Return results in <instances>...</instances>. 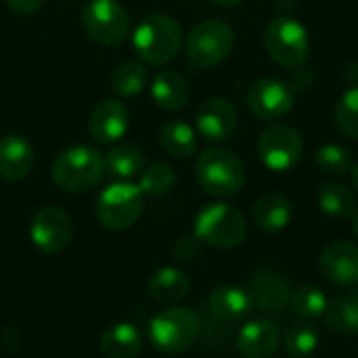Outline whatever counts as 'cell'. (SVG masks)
<instances>
[{
    "label": "cell",
    "instance_id": "obj_36",
    "mask_svg": "<svg viewBox=\"0 0 358 358\" xmlns=\"http://www.w3.org/2000/svg\"><path fill=\"white\" fill-rule=\"evenodd\" d=\"M212 2L218 4V6H237V4H241L245 0H212Z\"/></svg>",
    "mask_w": 358,
    "mask_h": 358
},
{
    "label": "cell",
    "instance_id": "obj_12",
    "mask_svg": "<svg viewBox=\"0 0 358 358\" xmlns=\"http://www.w3.org/2000/svg\"><path fill=\"white\" fill-rule=\"evenodd\" d=\"M73 227L69 214L59 206L40 208L29 224L31 243L44 254H59L71 243Z\"/></svg>",
    "mask_w": 358,
    "mask_h": 358
},
{
    "label": "cell",
    "instance_id": "obj_29",
    "mask_svg": "<svg viewBox=\"0 0 358 358\" xmlns=\"http://www.w3.org/2000/svg\"><path fill=\"white\" fill-rule=\"evenodd\" d=\"M327 296L321 287L317 285H302L296 292H292L289 298V306L294 310V315H298L300 319H317L323 317L327 310Z\"/></svg>",
    "mask_w": 358,
    "mask_h": 358
},
{
    "label": "cell",
    "instance_id": "obj_17",
    "mask_svg": "<svg viewBox=\"0 0 358 358\" xmlns=\"http://www.w3.org/2000/svg\"><path fill=\"white\" fill-rule=\"evenodd\" d=\"M281 344V334L275 321L256 319L237 334V348L245 358H271Z\"/></svg>",
    "mask_w": 358,
    "mask_h": 358
},
{
    "label": "cell",
    "instance_id": "obj_33",
    "mask_svg": "<svg viewBox=\"0 0 358 358\" xmlns=\"http://www.w3.org/2000/svg\"><path fill=\"white\" fill-rule=\"evenodd\" d=\"M336 124L344 136L358 138V86L348 88L340 96L336 107Z\"/></svg>",
    "mask_w": 358,
    "mask_h": 358
},
{
    "label": "cell",
    "instance_id": "obj_28",
    "mask_svg": "<svg viewBox=\"0 0 358 358\" xmlns=\"http://www.w3.org/2000/svg\"><path fill=\"white\" fill-rule=\"evenodd\" d=\"M149 80L147 69L136 63V61H124L122 65H117L111 73V88L120 94V96H136L145 90Z\"/></svg>",
    "mask_w": 358,
    "mask_h": 358
},
{
    "label": "cell",
    "instance_id": "obj_8",
    "mask_svg": "<svg viewBox=\"0 0 358 358\" xmlns=\"http://www.w3.org/2000/svg\"><path fill=\"white\" fill-rule=\"evenodd\" d=\"M84 34L101 44H122L130 34V15L120 0H88L80 13Z\"/></svg>",
    "mask_w": 358,
    "mask_h": 358
},
{
    "label": "cell",
    "instance_id": "obj_19",
    "mask_svg": "<svg viewBox=\"0 0 358 358\" xmlns=\"http://www.w3.org/2000/svg\"><path fill=\"white\" fill-rule=\"evenodd\" d=\"M210 310L222 323H237L254 310L252 292L241 285H220L210 296Z\"/></svg>",
    "mask_w": 358,
    "mask_h": 358
},
{
    "label": "cell",
    "instance_id": "obj_21",
    "mask_svg": "<svg viewBox=\"0 0 358 358\" xmlns=\"http://www.w3.org/2000/svg\"><path fill=\"white\" fill-rule=\"evenodd\" d=\"M147 292L157 304L170 306V304H176L187 298V294L191 292V279L180 268L164 266L151 275V279L147 283Z\"/></svg>",
    "mask_w": 358,
    "mask_h": 358
},
{
    "label": "cell",
    "instance_id": "obj_5",
    "mask_svg": "<svg viewBox=\"0 0 358 358\" xmlns=\"http://www.w3.org/2000/svg\"><path fill=\"white\" fill-rule=\"evenodd\" d=\"M235 48V31L229 23L220 19H206L197 23L187 40L185 52L191 65L199 69H210L229 59Z\"/></svg>",
    "mask_w": 358,
    "mask_h": 358
},
{
    "label": "cell",
    "instance_id": "obj_25",
    "mask_svg": "<svg viewBox=\"0 0 358 358\" xmlns=\"http://www.w3.org/2000/svg\"><path fill=\"white\" fill-rule=\"evenodd\" d=\"M159 145L172 157H191L197 151V134L187 122L172 120L162 126Z\"/></svg>",
    "mask_w": 358,
    "mask_h": 358
},
{
    "label": "cell",
    "instance_id": "obj_13",
    "mask_svg": "<svg viewBox=\"0 0 358 358\" xmlns=\"http://www.w3.org/2000/svg\"><path fill=\"white\" fill-rule=\"evenodd\" d=\"M237 124H239V113L235 105L222 96H212L203 101L195 115L197 132L214 143L231 138L233 132L237 130Z\"/></svg>",
    "mask_w": 358,
    "mask_h": 358
},
{
    "label": "cell",
    "instance_id": "obj_7",
    "mask_svg": "<svg viewBox=\"0 0 358 358\" xmlns=\"http://www.w3.org/2000/svg\"><path fill=\"white\" fill-rule=\"evenodd\" d=\"M268 57L281 67H302L310 55V38L306 27L292 15L275 17L264 31Z\"/></svg>",
    "mask_w": 358,
    "mask_h": 358
},
{
    "label": "cell",
    "instance_id": "obj_39",
    "mask_svg": "<svg viewBox=\"0 0 358 358\" xmlns=\"http://www.w3.org/2000/svg\"><path fill=\"white\" fill-rule=\"evenodd\" d=\"M69 2H80V0H69Z\"/></svg>",
    "mask_w": 358,
    "mask_h": 358
},
{
    "label": "cell",
    "instance_id": "obj_15",
    "mask_svg": "<svg viewBox=\"0 0 358 358\" xmlns=\"http://www.w3.org/2000/svg\"><path fill=\"white\" fill-rule=\"evenodd\" d=\"M323 277L340 287L358 285V245L350 241H334L321 252L319 260Z\"/></svg>",
    "mask_w": 358,
    "mask_h": 358
},
{
    "label": "cell",
    "instance_id": "obj_31",
    "mask_svg": "<svg viewBox=\"0 0 358 358\" xmlns=\"http://www.w3.org/2000/svg\"><path fill=\"white\" fill-rule=\"evenodd\" d=\"M315 162H317V166H319L321 172L331 174V176H342V174L350 172L352 166H355V159H352L350 149H346L344 145H338V143L323 145L317 151Z\"/></svg>",
    "mask_w": 358,
    "mask_h": 358
},
{
    "label": "cell",
    "instance_id": "obj_6",
    "mask_svg": "<svg viewBox=\"0 0 358 358\" xmlns=\"http://www.w3.org/2000/svg\"><path fill=\"white\" fill-rule=\"evenodd\" d=\"M248 235L245 216L229 203H210L195 218V237L210 248L229 250L243 243Z\"/></svg>",
    "mask_w": 358,
    "mask_h": 358
},
{
    "label": "cell",
    "instance_id": "obj_1",
    "mask_svg": "<svg viewBox=\"0 0 358 358\" xmlns=\"http://www.w3.org/2000/svg\"><path fill=\"white\" fill-rule=\"evenodd\" d=\"M195 178L210 197L229 199L243 189L245 168L231 149L212 147L197 157Z\"/></svg>",
    "mask_w": 358,
    "mask_h": 358
},
{
    "label": "cell",
    "instance_id": "obj_10",
    "mask_svg": "<svg viewBox=\"0 0 358 358\" xmlns=\"http://www.w3.org/2000/svg\"><path fill=\"white\" fill-rule=\"evenodd\" d=\"M304 153V141L294 126L273 124L258 138V155L273 172H287L296 168Z\"/></svg>",
    "mask_w": 358,
    "mask_h": 358
},
{
    "label": "cell",
    "instance_id": "obj_35",
    "mask_svg": "<svg viewBox=\"0 0 358 358\" xmlns=\"http://www.w3.org/2000/svg\"><path fill=\"white\" fill-rule=\"evenodd\" d=\"M4 2L17 15H31L44 4V0H4Z\"/></svg>",
    "mask_w": 358,
    "mask_h": 358
},
{
    "label": "cell",
    "instance_id": "obj_34",
    "mask_svg": "<svg viewBox=\"0 0 358 358\" xmlns=\"http://www.w3.org/2000/svg\"><path fill=\"white\" fill-rule=\"evenodd\" d=\"M199 252H201V241L195 237V235H182L174 241L172 245V256L174 260L182 262V264H189V262H195L199 258Z\"/></svg>",
    "mask_w": 358,
    "mask_h": 358
},
{
    "label": "cell",
    "instance_id": "obj_23",
    "mask_svg": "<svg viewBox=\"0 0 358 358\" xmlns=\"http://www.w3.org/2000/svg\"><path fill=\"white\" fill-rule=\"evenodd\" d=\"M294 208L287 195L266 193L254 206V224L264 233H279L292 220Z\"/></svg>",
    "mask_w": 358,
    "mask_h": 358
},
{
    "label": "cell",
    "instance_id": "obj_4",
    "mask_svg": "<svg viewBox=\"0 0 358 358\" xmlns=\"http://www.w3.org/2000/svg\"><path fill=\"white\" fill-rule=\"evenodd\" d=\"M147 334L155 350L164 355H182L197 342L201 323L193 310L174 306L157 313L151 319Z\"/></svg>",
    "mask_w": 358,
    "mask_h": 358
},
{
    "label": "cell",
    "instance_id": "obj_37",
    "mask_svg": "<svg viewBox=\"0 0 358 358\" xmlns=\"http://www.w3.org/2000/svg\"><path fill=\"white\" fill-rule=\"evenodd\" d=\"M350 178H352V187H355V191L358 193V162L352 166V170H350Z\"/></svg>",
    "mask_w": 358,
    "mask_h": 358
},
{
    "label": "cell",
    "instance_id": "obj_11",
    "mask_svg": "<svg viewBox=\"0 0 358 358\" xmlns=\"http://www.w3.org/2000/svg\"><path fill=\"white\" fill-rule=\"evenodd\" d=\"M245 105L250 113L264 122H275L285 117L294 105L296 94L292 86L277 78H260L250 84L245 92Z\"/></svg>",
    "mask_w": 358,
    "mask_h": 358
},
{
    "label": "cell",
    "instance_id": "obj_24",
    "mask_svg": "<svg viewBox=\"0 0 358 358\" xmlns=\"http://www.w3.org/2000/svg\"><path fill=\"white\" fill-rule=\"evenodd\" d=\"M325 325L340 336L358 334V292L342 294L327 304Z\"/></svg>",
    "mask_w": 358,
    "mask_h": 358
},
{
    "label": "cell",
    "instance_id": "obj_3",
    "mask_svg": "<svg viewBox=\"0 0 358 358\" xmlns=\"http://www.w3.org/2000/svg\"><path fill=\"white\" fill-rule=\"evenodd\" d=\"M132 46L145 63L164 65L178 55L182 46V29L174 17L153 13L136 25Z\"/></svg>",
    "mask_w": 358,
    "mask_h": 358
},
{
    "label": "cell",
    "instance_id": "obj_20",
    "mask_svg": "<svg viewBox=\"0 0 358 358\" xmlns=\"http://www.w3.org/2000/svg\"><path fill=\"white\" fill-rule=\"evenodd\" d=\"M151 96L164 111H180L187 107L191 90L187 80L174 69H162L151 82Z\"/></svg>",
    "mask_w": 358,
    "mask_h": 358
},
{
    "label": "cell",
    "instance_id": "obj_9",
    "mask_svg": "<svg viewBox=\"0 0 358 358\" xmlns=\"http://www.w3.org/2000/svg\"><path fill=\"white\" fill-rule=\"evenodd\" d=\"M145 210V193L128 180L109 185L96 199V220L107 231L130 229Z\"/></svg>",
    "mask_w": 358,
    "mask_h": 358
},
{
    "label": "cell",
    "instance_id": "obj_22",
    "mask_svg": "<svg viewBox=\"0 0 358 358\" xmlns=\"http://www.w3.org/2000/svg\"><path fill=\"white\" fill-rule=\"evenodd\" d=\"M99 350L105 358H136L143 350V336L132 323H115L103 331Z\"/></svg>",
    "mask_w": 358,
    "mask_h": 358
},
{
    "label": "cell",
    "instance_id": "obj_38",
    "mask_svg": "<svg viewBox=\"0 0 358 358\" xmlns=\"http://www.w3.org/2000/svg\"><path fill=\"white\" fill-rule=\"evenodd\" d=\"M352 229H355V235L358 237V210H357V214L352 216Z\"/></svg>",
    "mask_w": 358,
    "mask_h": 358
},
{
    "label": "cell",
    "instance_id": "obj_26",
    "mask_svg": "<svg viewBox=\"0 0 358 358\" xmlns=\"http://www.w3.org/2000/svg\"><path fill=\"white\" fill-rule=\"evenodd\" d=\"M319 208L323 210V214L338 218V220H346L352 218L357 214V197L355 193L340 185V182H327L321 187L319 191Z\"/></svg>",
    "mask_w": 358,
    "mask_h": 358
},
{
    "label": "cell",
    "instance_id": "obj_16",
    "mask_svg": "<svg viewBox=\"0 0 358 358\" xmlns=\"http://www.w3.org/2000/svg\"><path fill=\"white\" fill-rule=\"evenodd\" d=\"M130 128V113L122 101L105 99L101 101L88 117V134L103 145L120 141Z\"/></svg>",
    "mask_w": 358,
    "mask_h": 358
},
{
    "label": "cell",
    "instance_id": "obj_27",
    "mask_svg": "<svg viewBox=\"0 0 358 358\" xmlns=\"http://www.w3.org/2000/svg\"><path fill=\"white\" fill-rule=\"evenodd\" d=\"M105 166L109 168V172L113 176L126 180V178H132L143 172L145 155L134 145H117V147L109 149V153L105 155Z\"/></svg>",
    "mask_w": 358,
    "mask_h": 358
},
{
    "label": "cell",
    "instance_id": "obj_2",
    "mask_svg": "<svg viewBox=\"0 0 358 358\" xmlns=\"http://www.w3.org/2000/svg\"><path fill=\"white\" fill-rule=\"evenodd\" d=\"M105 155L88 145L63 149L52 162V182L65 193L90 191L105 174Z\"/></svg>",
    "mask_w": 358,
    "mask_h": 358
},
{
    "label": "cell",
    "instance_id": "obj_14",
    "mask_svg": "<svg viewBox=\"0 0 358 358\" xmlns=\"http://www.w3.org/2000/svg\"><path fill=\"white\" fill-rule=\"evenodd\" d=\"M250 292L254 298V306H258L266 315L281 313L292 298V287L287 277L271 266L258 268L250 279Z\"/></svg>",
    "mask_w": 358,
    "mask_h": 358
},
{
    "label": "cell",
    "instance_id": "obj_32",
    "mask_svg": "<svg viewBox=\"0 0 358 358\" xmlns=\"http://www.w3.org/2000/svg\"><path fill=\"white\" fill-rule=\"evenodd\" d=\"M174 182H176V174H174L172 166L166 162H155V164L143 168L138 187L143 189L145 195L159 197V195H166L174 187Z\"/></svg>",
    "mask_w": 358,
    "mask_h": 358
},
{
    "label": "cell",
    "instance_id": "obj_18",
    "mask_svg": "<svg viewBox=\"0 0 358 358\" xmlns=\"http://www.w3.org/2000/svg\"><path fill=\"white\" fill-rule=\"evenodd\" d=\"M36 155L31 143L21 134H6L0 138V176L17 182L29 176L34 170Z\"/></svg>",
    "mask_w": 358,
    "mask_h": 358
},
{
    "label": "cell",
    "instance_id": "obj_30",
    "mask_svg": "<svg viewBox=\"0 0 358 358\" xmlns=\"http://www.w3.org/2000/svg\"><path fill=\"white\" fill-rule=\"evenodd\" d=\"M287 355L294 358H308L319 348V331L308 323H294L283 338Z\"/></svg>",
    "mask_w": 358,
    "mask_h": 358
}]
</instances>
